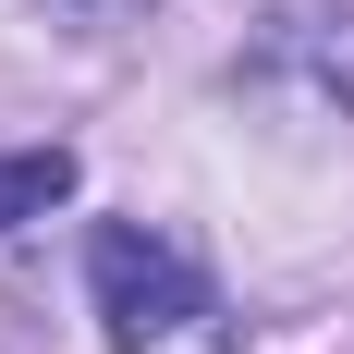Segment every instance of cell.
Returning a JSON list of instances; mask_svg holds the SVG:
<instances>
[{
    "instance_id": "7a4b0ae2",
    "label": "cell",
    "mask_w": 354,
    "mask_h": 354,
    "mask_svg": "<svg viewBox=\"0 0 354 354\" xmlns=\"http://www.w3.org/2000/svg\"><path fill=\"white\" fill-rule=\"evenodd\" d=\"M73 196V147H0V232H25Z\"/></svg>"
},
{
    "instance_id": "6da1fadb",
    "label": "cell",
    "mask_w": 354,
    "mask_h": 354,
    "mask_svg": "<svg viewBox=\"0 0 354 354\" xmlns=\"http://www.w3.org/2000/svg\"><path fill=\"white\" fill-rule=\"evenodd\" d=\"M86 293H98L110 354H147V342H171V330L208 318V269L171 232H147V220H98L86 232Z\"/></svg>"
},
{
    "instance_id": "3957f363",
    "label": "cell",
    "mask_w": 354,
    "mask_h": 354,
    "mask_svg": "<svg viewBox=\"0 0 354 354\" xmlns=\"http://www.w3.org/2000/svg\"><path fill=\"white\" fill-rule=\"evenodd\" d=\"M49 12H86V25H122V12H147V0H49Z\"/></svg>"
}]
</instances>
